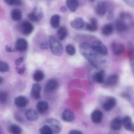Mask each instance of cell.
Segmentation results:
<instances>
[{
    "label": "cell",
    "mask_w": 134,
    "mask_h": 134,
    "mask_svg": "<svg viewBox=\"0 0 134 134\" xmlns=\"http://www.w3.org/2000/svg\"><path fill=\"white\" fill-rule=\"evenodd\" d=\"M119 19L122 20L128 28L134 25V20L132 16L127 13H122L120 15Z\"/></svg>",
    "instance_id": "cell-8"
},
{
    "label": "cell",
    "mask_w": 134,
    "mask_h": 134,
    "mask_svg": "<svg viewBox=\"0 0 134 134\" xmlns=\"http://www.w3.org/2000/svg\"><path fill=\"white\" fill-rule=\"evenodd\" d=\"M16 70H17V72L19 74H22L24 72V71H25L26 67L24 66H23L21 67V68H17V69H16Z\"/></svg>",
    "instance_id": "cell-42"
},
{
    "label": "cell",
    "mask_w": 134,
    "mask_h": 134,
    "mask_svg": "<svg viewBox=\"0 0 134 134\" xmlns=\"http://www.w3.org/2000/svg\"><path fill=\"white\" fill-rule=\"evenodd\" d=\"M2 82H3V79H2V77L0 76V83H2Z\"/></svg>",
    "instance_id": "cell-47"
},
{
    "label": "cell",
    "mask_w": 134,
    "mask_h": 134,
    "mask_svg": "<svg viewBox=\"0 0 134 134\" xmlns=\"http://www.w3.org/2000/svg\"><path fill=\"white\" fill-rule=\"evenodd\" d=\"M49 105L48 103L46 101H40L37 104L36 109L41 114H43L48 110Z\"/></svg>",
    "instance_id": "cell-28"
},
{
    "label": "cell",
    "mask_w": 134,
    "mask_h": 134,
    "mask_svg": "<svg viewBox=\"0 0 134 134\" xmlns=\"http://www.w3.org/2000/svg\"><path fill=\"white\" fill-rule=\"evenodd\" d=\"M85 24V22L83 19L81 17H78L76 19H74L70 23V25L73 28L76 30L82 29L83 28Z\"/></svg>",
    "instance_id": "cell-18"
},
{
    "label": "cell",
    "mask_w": 134,
    "mask_h": 134,
    "mask_svg": "<svg viewBox=\"0 0 134 134\" xmlns=\"http://www.w3.org/2000/svg\"><path fill=\"white\" fill-rule=\"evenodd\" d=\"M60 16L59 15H54L50 19V24L53 28H57L60 25Z\"/></svg>",
    "instance_id": "cell-30"
},
{
    "label": "cell",
    "mask_w": 134,
    "mask_h": 134,
    "mask_svg": "<svg viewBox=\"0 0 134 134\" xmlns=\"http://www.w3.org/2000/svg\"><path fill=\"white\" fill-rule=\"evenodd\" d=\"M107 13L108 20H113L114 18V7L112 3L107 1Z\"/></svg>",
    "instance_id": "cell-27"
},
{
    "label": "cell",
    "mask_w": 134,
    "mask_h": 134,
    "mask_svg": "<svg viewBox=\"0 0 134 134\" xmlns=\"http://www.w3.org/2000/svg\"><path fill=\"white\" fill-rule=\"evenodd\" d=\"M86 28L87 30L90 31V32H96L98 30L97 20L94 18L91 19L90 23L86 24Z\"/></svg>",
    "instance_id": "cell-24"
},
{
    "label": "cell",
    "mask_w": 134,
    "mask_h": 134,
    "mask_svg": "<svg viewBox=\"0 0 134 134\" xmlns=\"http://www.w3.org/2000/svg\"><path fill=\"white\" fill-rule=\"evenodd\" d=\"M6 49H7V51H8V52H11V51H12V49L10 47H9V46H7V47H6Z\"/></svg>",
    "instance_id": "cell-45"
},
{
    "label": "cell",
    "mask_w": 134,
    "mask_h": 134,
    "mask_svg": "<svg viewBox=\"0 0 134 134\" xmlns=\"http://www.w3.org/2000/svg\"><path fill=\"white\" fill-rule=\"evenodd\" d=\"M8 99V94L5 91H1L0 92V103L5 104L7 102Z\"/></svg>",
    "instance_id": "cell-39"
},
{
    "label": "cell",
    "mask_w": 134,
    "mask_h": 134,
    "mask_svg": "<svg viewBox=\"0 0 134 134\" xmlns=\"http://www.w3.org/2000/svg\"><path fill=\"white\" fill-rule=\"evenodd\" d=\"M44 78V74L42 70H36L33 75L34 80L36 82H40Z\"/></svg>",
    "instance_id": "cell-34"
},
{
    "label": "cell",
    "mask_w": 134,
    "mask_h": 134,
    "mask_svg": "<svg viewBox=\"0 0 134 134\" xmlns=\"http://www.w3.org/2000/svg\"><path fill=\"white\" fill-rule=\"evenodd\" d=\"M122 122H123V126H124L126 130L130 131H134V124L132 122L131 117L129 116H125L122 120Z\"/></svg>",
    "instance_id": "cell-17"
},
{
    "label": "cell",
    "mask_w": 134,
    "mask_h": 134,
    "mask_svg": "<svg viewBox=\"0 0 134 134\" xmlns=\"http://www.w3.org/2000/svg\"><path fill=\"white\" fill-rule=\"evenodd\" d=\"M90 1H91V2H93V1H95V0H90Z\"/></svg>",
    "instance_id": "cell-50"
},
{
    "label": "cell",
    "mask_w": 134,
    "mask_h": 134,
    "mask_svg": "<svg viewBox=\"0 0 134 134\" xmlns=\"http://www.w3.org/2000/svg\"><path fill=\"white\" fill-rule=\"evenodd\" d=\"M60 10H61V11H63V12H65V11H66V7H62L61 8H60Z\"/></svg>",
    "instance_id": "cell-46"
},
{
    "label": "cell",
    "mask_w": 134,
    "mask_h": 134,
    "mask_svg": "<svg viewBox=\"0 0 134 134\" xmlns=\"http://www.w3.org/2000/svg\"><path fill=\"white\" fill-rule=\"evenodd\" d=\"M122 96L130 101L131 106H132L134 109V93L133 91H132V90L130 88L127 89V90H126L124 93H122Z\"/></svg>",
    "instance_id": "cell-22"
},
{
    "label": "cell",
    "mask_w": 134,
    "mask_h": 134,
    "mask_svg": "<svg viewBox=\"0 0 134 134\" xmlns=\"http://www.w3.org/2000/svg\"><path fill=\"white\" fill-rule=\"evenodd\" d=\"M117 102L115 98L114 97H109L107 98L105 102L104 103L103 107L105 111H110L113 108H114L116 105Z\"/></svg>",
    "instance_id": "cell-10"
},
{
    "label": "cell",
    "mask_w": 134,
    "mask_h": 134,
    "mask_svg": "<svg viewBox=\"0 0 134 134\" xmlns=\"http://www.w3.org/2000/svg\"><path fill=\"white\" fill-rule=\"evenodd\" d=\"M108 134H118V133H113V132H110V133H108Z\"/></svg>",
    "instance_id": "cell-49"
},
{
    "label": "cell",
    "mask_w": 134,
    "mask_h": 134,
    "mask_svg": "<svg viewBox=\"0 0 134 134\" xmlns=\"http://www.w3.org/2000/svg\"><path fill=\"white\" fill-rule=\"evenodd\" d=\"M62 118L65 122H72L74 119V113L70 109H65L62 114Z\"/></svg>",
    "instance_id": "cell-20"
},
{
    "label": "cell",
    "mask_w": 134,
    "mask_h": 134,
    "mask_svg": "<svg viewBox=\"0 0 134 134\" xmlns=\"http://www.w3.org/2000/svg\"><path fill=\"white\" fill-rule=\"evenodd\" d=\"M15 104L19 108H24L28 104V100L24 96H19L15 98Z\"/></svg>",
    "instance_id": "cell-19"
},
{
    "label": "cell",
    "mask_w": 134,
    "mask_h": 134,
    "mask_svg": "<svg viewBox=\"0 0 134 134\" xmlns=\"http://www.w3.org/2000/svg\"><path fill=\"white\" fill-rule=\"evenodd\" d=\"M11 19L14 20V21H19L22 19L23 16V13L22 11L19 9H15L11 11Z\"/></svg>",
    "instance_id": "cell-33"
},
{
    "label": "cell",
    "mask_w": 134,
    "mask_h": 134,
    "mask_svg": "<svg viewBox=\"0 0 134 134\" xmlns=\"http://www.w3.org/2000/svg\"><path fill=\"white\" fill-rule=\"evenodd\" d=\"M41 86L38 83H36L32 86L31 90V95L35 99H39L41 98Z\"/></svg>",
    "instance_id": "cell-14"
},
{
    "label": "cell",
    "mask_w": 134,
    "mask_h": 134,
    "mask_svg": "<svg viewBox=\"0 0 134 134\" xmlns=\"http://www.w3.org/2000/svg\"><path fill=\"white\" fill-rule=\"evenodd\" d=\"M33 30L34 26L30 22L24 21L20 24V31L24 35H29Z\"/></svg>",
    "instance_id": "cell-7"
},
{
    "label": "cell",
    "mask_w": 134,
    "mask_h": 134,
    "mask_svg": "<svg viewBox=\"0 0 134 134\" xmlns=\"http://www.w3.org/2000/svg\"><path fill=\"white\" fill-rule=\"evenodd\" d=\"M66 51L69 55H74L76 53V49L73 45L69 44L66 46Z\"/></svg>",
    "instance_id": "cell-38"
},
{
    "label": "cell",
    "mask_w": 134,
    "mask_h": 134,
    "mask_svg": "<svg viewBox=\"0 0 134 134\" xmlns=\"http://www.w3.org/2000/svg\"><path fill=\"white\" fill-rule=\"evenodd\" d=\"M5 2L9 5H22L21 0H5Z\"/></svg>",
    "instance_id": "cell-40"
},
{
    "label": "cell",
    "mask_w": 134,
    "mask_h": 134,
    "mask_svg": "<svg viewBox=\"0 0 134 134\" xmlns=\"http://www.w3.org/2000/svg\"><path fill=\"white\" fill-rule=\"evenodd\" d=\"M25 116L28 120L33 122V121H36L38 119L39 114L36 110L33 109H30L26 110L25 113Z\"/></svg>",
    "instance_id": "cell-15"
},
{
    "label": "cell",
    "mask_w": 134,
    "mask_h": 134,
    "mask_svg": "<svg viewBox=\"0 0 134 134\" xmlns=\"http://www.w3.org/2000/svg\"><path fill=\"white\" fill-rule=\"evenodd\" d=\"M43 13L42 8L35 7L33 11L28 15V17L31 21L38 22L43 18Z\"/></svg>",
    "instance_id": "cell-4"
},
{
    "label": "cell",
    "mask_w": 134,
    "mask_h": 134,
    "mask_svg": "<svg viewBox=\"0 0 134 134\" xmlns=\"http://www.w3.org/2000/svg\"><path fill=\"white\" fill-rule=\"evenodd\" d=\"M123 1L129 7H132V8L134 7V0H123Z\"/></svg>",
    "instance_id": "cell-41"
},
{
    "label": "cell",
    "mask_w": 134,
    "mask_h": 134,
    "mask_svg": "<svg viewBox=\"0 0 134 134\" xmlns=\"http://www.w3.org/2000/svg\"><path fill=\"white\" fill-rule=\"evenodd\" d=\"M95 11L98 16H102L105 15L107 13V1H100L98 2Z\"/></svg>",
    "instance_id": "cell-9"
},
{
    "label": "cell",
    "mask_w": 134,
    "mask_h": 134,
    "mask_svg": "<svg viewBox=\"0 0 134 134\" xmlns=\"http://www.w3.org/2000/svg\"><path fill=\"white\" fill-rule=\"evenodd\" d=\"M91 47L95 50L96 52L99 53L100 55H107L108 53V49L105 45L100 40H95L91 45Z\"/></svg>",
    "instance_id": "cell-3"
},
{
    "label": "cell",
    "mask_w": 134,
    "mask_h": 134,
    "mask_svg": "<svg viewBox=\"0 0 134 134\" xmlns=\"http://www.w3.org/2000/svg\"><path fill=\"white\" fill-rule=\"evenodd\" d=\"M118 80H119V77H118V74H111V75L108 77L107 80L105 81V85L107 86H110V87L114 86L118 82Z\"/></svg>",
    "instance_id": "cell-21"
},
{
    "label": "cell",
    "mask_w": 134,
    "mask_h": 134,
    "mask_svg": "<svg viewBox=\"0 0 134 134\" xmlns=\"http://www.w3.org/2000/svg\"><path fill=\"white\" fill-rule=\"evenodd\" d=\"M81 55L92 66L98 69H101L107 64V60L105 56L100 55L91 47V45L86 42L82 43L79 46Z\"/></svg>",
    "instance_id": "cell-1"
},
{
    "label": "cell",
    "mask_w": 134,
    "mask_h": 134,
    "mask_svg": "<svg viewBox=\"0 0 134 134\" xmlns=\"http://www.w3.org/2000/svg\"><path fill=\"white\" fill-rule=\"evenodd\" d=\"M115 28L116 29V30L119 32H124L125 31L127 30L128 29V27L123 23L121 20L118 19V20L116 21L115 23Z\"/></svg>",
    "instance_id": "cell-32"
},
{
    "label": "cell",
    "mask_w": 134,
    "mask_h": 134,
    "mask_svg": "<svg viewBox=\"0 0 134 134\" xmlns=\"http://www.w3.org/2000/svg\"><path fill=\"white\" fill-rule=\"evenodd\" d=\"M23 60H24V58L23 57H19V59H16L15 60V64H16V66H19L23 62Z\"/></svg>",
    "instance_id": "cell-43"
},
{
    "label": "cell",
    "mask_w": 134,
    "mask_h": 134,
    "mask_svg": "<svg viewBox=\"0 0 134 134\" xmlns=\"http://www.w3.org/2000/svg\"><path fill=\"white\" fill-rule=\"evenodd\" d=\"M28 42L25 39H23V38L18 39L15 43V48L18 51H20V52L25 51L28 48Z\"/></svg>",
    "instance_id": "cell-13"
},
{
    "label": "cell",
    "mask_w": 134,
    "mask_h": 134,
    "mask_svg": "<svg viewBox=\"0 0 134 134\" xmlns=\"http://www.w3.org/2000/svg\"><path fill=\"white\" fill-rule=\"evenodd\" d=\"M46 123L51 127L53 133H59L61 131V124H60V122L58 121L57 120L54 119V118H49V119H47L46 120Z\"/></svg>",
    "instance_id": "cell-5"
},
{
    "label": "cell",
    "mask_w": 134,
    "mask_h": 134,
    "mask_svg": "<svg viewBox=\"0 0 134 134\" xmlns=\"http://www.w3.org/2000/svg\"><path fill=\"white\" fill-rule=\"evenodd\" d=\"M93 78L96 82L99 83H103L105 81V71L103 70H100V71L95 73Z\"/></svg>",
    "instance_id": "cell-31"
},
{
    "label": "cell",
    "mask_w": 134,
    "mask_h": 134,
    "mask_svg": "<svg viewBox=\"0 0 134 134\" xmlns=\"http://www.w3.org/2000/svg\"><path fill=\"white\" fill-rule=\"evenodd\" d=\"M123 125L122 120L120 118H115L112 120L110 123V127L114 131H118L120 130Z\"/></svg>",
    "instance_id": "cell-23"
},
{
    "label": "cell",
    "mask_w": 134,
    "mask_h": 134,
    "mask_svg": "<svg viewBox=\"0 0 134 134\" xmlns=\"http://www.w3.org/2000/svg\"><path fill=\"white\" fill-rule=\"evenodd\" d=\"M66 5L71 12H75L78 8L79 3L77 0H66Z\"/></svg>",
    "instance_id": "cell-26"
},
{
    "label": "cell",
    "mask_w": 134,
    "mask_h": 134,
    "mask_svg": "<svg viewBox=\"0 0 134 134\" xmlns=\"http://www.w3.org/2000/svg\"><path fill=\"white\" fill-rule=\"evenodd\" d=\"M0 134H3V131H2V130L1 129V127H0Z\"/></svg>",
    "instance_id": "cell-48"
},
{
    "label": "cell",
    "mask_w": 134,
    "mask_h": 134,
    "mask_svg": "<svg viewBox=\"0 0 134 134\" xmlns=\"http://www.w3.org/2000/svg\"><path fill=\"white\" fill-rule=\"evenodd\" d=\"M68 31L66 27L61 26L59 28L57 31V38L59 40H64L67 36Z\"/></svg>",
    "instance_id": "cell-29"
},
{
    "label": "cell",
    "mask_w": 134,
    "mask_h": 134,
    "mask_svg": "<svg viewBox=\"0 0 134 134\" xmlns=\"http://www.w3.org/2000/svg\"><path fill=\"white\" fill-rule=\"evenodd\" d=\"M9 132L11 134H21L23 132L22 128L16 124H13L9 127Z\"/></svg>",
    "instance_id": "cell-35"
},
{
    "label": "cell",
    "mask_w": 134,
    "mask_h": 134,
    "mask_svg": "<svg viewBox=\"0 0 134 134\" xmlns=\"http://www.w3.org/2000/svg\"><path fill=\"white\" fill-rule=\"evenodd\" d=\"M10 67L7 63L0 61V72H7L9 70Z\"/></svg>",
    "instance_id": "cell-36"
},
{
    "label": "cell",
    "mask_w": 134,
    "mask_h": 134,
    "mask_svg": "<svg viewBox=\"0 0 134 134\" xmlns=\"http://www.w3.org/2000/svg\"><path fill=\"white\" fill-rule=\"evenodd\" d=\"M111 48L113 53L116 55H121L122 53H123L125 50L124 45L116 42H113L112 43Z\"/></svg>",
    "instance_id": "cell-12"
},
{
    "label": "cell",
    "mask_w": 134,
    "mask_h": 134,
    "mask_svg": "<svg viewBox=\"0 0 134 134\" xmlns=\"http://www.w3.org/2000/svg\"><path fill=\"white\" fill-rule=\"evenodd\" d=\"M41 134H53L52 130L48 125H45L40 130Z\"/></svg>",
    "instance_id": "cell-37"
},
{
    "label": "cell",
    "mask_w": 134,
    "mask_h": 134,
    "mask_svg": "<svg viewBox=\"0 0 134 134\" xmlns=\"http://www.w3.org/2000/svg\"><path fill=\"white\" fill-rule=\"evenodd\" d=\"M69 134H83L80 131H78L76 130H73L69 132Z\"/></svg>",
    "instance_id": "cell-44"
},
{
    "label": "cell",
    "mask_w": 134,
    "mask_h": 134,
    "mask_svg": "<svg viewBox=\"0 0 134 134\" xmlns=\"http://www.w3.org/2000/svg\"><path fill=\"white\" fill-rule=\"evenodd\" d=\"M59 87V82L55 78H51L46 85V91L47 92H53Z\"/></svg>",
    "instance_id": "cell-11"
},
{
    "label": "cell",
    "mask_w": 134,
    "mask_h": 134,
    "mask_svg": "<svg viewBox=\"0 0 134 134\" xmlns=\"http://www.w3.org/2000/svg\"><path fill=\"white\" fill-rule=\"evenodd\" d=\"M103 118V114L100 110H95L91 113V118L93 122L95 124H99L102 121Z\"/></svg>",
    "instance_id": "cell-16"
},
{
    "label": "cell",
    "mask_w": 134,
    "mask_h": 134,
    "mask_svg": "<svg viewBox=\"0 0 134 134\" xmlns=\"http://www.w3.org/2000/svg\"><path fill=\"white\" fill-rule=\"evenodd\" d=\"M127 54L130 59L131 72L134 76V46L131 42H129L127 44Z\"/></svg>",
    "instance_id": "cell-6"
},
{
    "label": "cell",
    "mask_w": 134,
    "mask_h": 134,
    "mask_svg": "<svg viewBox=\"0 0 134 134\" xmlns=\"http://www.w3.org/2000/svg\"><path fill=\"white\" fill-rule=\"evenodd\" d=\"M49 43L51 51L56 56H61L63 53V47L59 39L54 36H50Z\"/></svg>",
    "instance_id": "cell-2"
},
{
    "label": "cell",
    "mask_w": 134,
    "mask_h": 134,
    "mask_svg": "<svg viewBox=\"0 0 134 134\" xmlns=\"http://www.w3.org/2000/svg\"><path fill=\"white\" fill-rule=\"evenodd\" d=\"M114 29L113 24H107L104 25L102 28V34L105 36H109L111 35Z\"/></svg>",
    "instance_id": "cell-25"
}]
</instances>
